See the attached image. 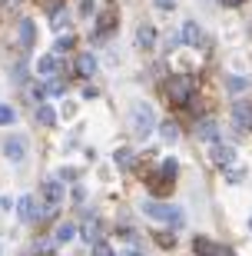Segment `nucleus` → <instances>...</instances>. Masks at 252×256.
Returning a JSON list of instances; mask_svg holds the SVG:
<instances>
[{
	"label": "nucleus",
	"mask_w": 252,
	"mask_h": 256,
	"mask_svg": "<svg viewBox=\"0 0 252 256\" xmlns=\"http://www.w3.org/2000/svg\"><path fill=\"white\" fill-rule=\"evenodd\" d=\"M10 76H13V84H23V80H27V64H13Z\"/></svg>",
	"instance_id": "obj_25"
},
{
	"label": "nucleus",
	"mask_w": 252,
	"mask_h": 256,
	"mask_svg": "<svg viewBox=\"0 0 252 256\" xmlns=\"http://www.w3.org/2000/svg\"><path fill=\"white\" fill-rule=\"evenodd\" d=\"M3 156L10 163H23L27 160V136H7L3 140Z\"/></svg>",
	"instance_id": "obj_4"
},
{
	"label": "nucleus",
	"mask_w": 252,
	"mask_h": 256,
	"mask_svg": "<svg viewBox=\"0 0 252 256\" xmlns=\"http://www.w3.org/2000/svg\"><path fill=\"white\" fill-rule=\"evenodd\" d=\"M249 230H252V220H249Z\"/></svg>",
	"instance_id": "obj_41"
},
{
	"label": "nucleus",
	"mask_w": 252,
	"mask_h": 256,
	"mask_svg": "<svg viewBox=\"0 0 252 256\" xmlns=\"http://www.w3.org/2000/svg\"><path fill=\"white\" fill-rule=\"evenodd\" d=\"M53 246H56V240H50V236H40V240H37V246H33V250H37V253L43 256V253H50Z\"/></svg>",
	"instance_id": "obj_24"
},
{
	"label": "nucleus",
	"mask_w": 252,
	"mask_h": 256,
	"mask_svg": "<svg viewBox=\"0 0 252 256\" xmlns=\"http://www.w3.org/2000/svg\"><path fill=\"white\" fill-rule=\"evenodd\" d=\"M130 256H140V253H130Z\"/></svg>",
	"instance_id": "obj_39"
},
{
	"label": "nucleus",
	"mask_w": 252,
	"mask_h": 256,
	"mask_svg": "<svg viewBox=\"0 0 252 256\" xmlns=\"http://www.w3.org/2000/svg\"><path fill=\"white\" fill-rule=\"evenodd\" d=\"M226 7H236V4H243V0H223Z\"/></svg>",
	"instance_id": "obj_37"
},
{
	"label": "nucleus",
	"mask_w": 252,
	"mask_h": 256,
	"mask_svg": "<svg viewBox=\"0 0 252 256\" xmlns=\"http://www.w3.org/2000/svg\"><path fill=\"white\" fill-rule=\"evenodd\" d=\"M226 256H236V253H226Z\"/></svg>",
	"instance_id": "obj_40"
},
{
	"label": "nucleus",
	"mask_w": 252,
	"mask_h": 256,
	"mask_svg": "<svg viewBox=\"0 0 252 256\" xmlns=\"http://www.w3.org/2000/svg\"><path fill=\"white\" fill-rule=\"evenodd\" d=\"M153 44H156V30H153L150 24H140V27H136V47L150 50Z\"/></svg>",
	"instance_id": "obj_14"
},
{
	"label": "nucleus",
	"mask_w": 252,
	"mask_h": 256,
	"mask_svg": "<svg viewBox=\"0 0 252 256\" xmlns=\"http://www.w3.org/2000/svg\"><path fill=\"white\" fill-rule=\"evenodd\" d=\"M33 40H37V27H33V20H20V24H17V44H20V50H30V47H33Z\"/></svg>",
	"instance_id": "obj_8"
},
{
	"label": "nucleus",
	"mask_w": 252,
	"mask_h": 256,
	"mask_svg": "<svg viewBox=\"0 0 252 256\" xmlns=\"http://www.w3.org/2000/svg\"><path fill=\"white\" fill-rule=\"evenodd\" d=\"M37 70H40V76H50V74H56V57H53V54H47V57H40V60H37Z\"/></svg>",
	"instance_id": "obj_20"
},
{
	"label": "nucleus",
	"mask_w": 252,
	"mask_h": 256,
	"mask_svg": "<svg viewBox=\"0 0 252 256\" xmlns=\"http://www.w3.org/2000/svg\"><path fill=\"white\" fill-rule=\"evenodd\" d=\"M113 27H116V14H113V10H103L100 17H96V37L113 34Z\"/></svg>",
	"instance_id": "obj_13"
},
{
	"label": "nucleus",
	"mask_w": 252,
	"mask_h": 256,
	"mask_svg": "<svg viewBox=\"0 0 252 256\" xmlns=\"http://www.w3.org/2000/svg\"><path fill=\"white\" fill-rule=\"evenodd\" d=\"M13 120H17V110H13V106H7V104H0V126L13 124Z\"/></svg>",
	"instance_id": "obj_23"
},
{
	"label": "nucleus",
	"mask_w": 252,
	"mask_h": 256,
	"mask_svg": "<svg viewBox=\"0 0 252 256\" xmlns=\"http://www.w3.org/2000/svg\"><path fill=\"white\" fill-rule=\"evenodd\" d=\"M130 120H133V130L140 133V136H150L153 130H156V114H153V106L150 104H133L130 110Z\"/></svg>",
	"instance_id": "obj_3"
},
{
	"label": "nucleus",
	"mask_w": 252,
	"mask_h": 256,
	"mask_svg": "<svg viewBox=\"0 0 252 256\" xmlns=\"http://www.w3.org/2000/svg\"><path fill=\"white\" fill-rule=\"evenodd\" d=\"M60 180H76V170H60Z\"/></svg>",
	"instance_id": "obj_36"
},
{
	"label": "nucleus",
	"mask_w": 252,
	"mask_h": 256,
	"mask_svg": "<svg viewBox=\"0 0 252 256\" xmlns=\"http://www.w3.org/2000/svg\"><path fill=\"white\" fill-rule=\"evenodd\" d=\"M56 50L63 54V50H73V37L70 34H60V40H56Z\"/></svg>",
	"instance_id": "obj_28"
},
{
	"label": "nucleus",
	"mask_w": 252,
	"mask_h": 256,
	"mask_svg": "<svg viewBox=\"0 0 252 256\" xmlns=\"http://www.w3.org/2000/svg\"><path fill=\"white\" fill-rule=\"evenodd\" d=\"M173 180L176 176H169V173H146V186H150V193H156V196H166L169 190H173Z\"/></svg>",
	"instance_id": "obj_5"
},
{
	"label": "nucleus",
	"mask_w": 252,
	"mask_h": 256,
	"mask_svg": "<svg viewBox=\"0 0 252 256\" xmlns=\"http://www.w3.org/2000/svg\"><path fill=\"white\" fill-rule=\"evenodd\" d=\"M73 236H76V226H73V223H60V226H56V233H53L56 243H70Z\"/></svg>",
	"instance_id": "obj_18"
},
{
	"label": "nucleus",
	"mask_w": 252,
	"mask_h": 256,
	"mask_svg": "<svg viewBox=\"0 0 252 256\" xmlns=\"http://www.w3.org/2000/svg\"><path fill=\"white\" fill-rule=\"evenodd\" d=\"M233 156H236V150L229 146V143H223V140H213V160L219 163V166H226V163H233Z\"/></svg>",
	"instance_id": "obj_12"
},
{
	"label": "nucleus",
	"mask_w": 252,
	"mask_h": 256,
	"mask_svg": "<svg viewBox=\"0 0 252 256\" xmlns=\"http://www.w3.org/2000/svg\"><path fill=\"white\" fill-rule=\"evenodd\" d=\"M80 94H83V100H93V96H96V86H83Z\"/></svg>",
	"instance_id": "obj_35"
},
{
	"label": "nucleus",
	"mask_w": 252,
	"mask_h": 256,
	"mask_svg": "<svg viewBox=\"0 0 252 256\" xmlns=\"http://www.w3.org/2000/svg\"><path fill=\"white\" fill-rule=\"evenodd\" d=\"M233 124L239 130H252V104L249 100H236L233 104Z\"/></svg>",
	"instance_id": "obj_6"
},
{
	"label": "nucleus",
	"mask_w": 252,
	"mask_h": 256,
	"mask_svg": "<svg viewBox=\"0 0 252 256\" xmlns=\"http://www.w3.org/2000/svg\"><path fill=\"white\" fill-rule=\"evenodd\" d=\"M179 40H183L186 47H199V40H203V30H199L196 20H186V24H183V34H179Z\"/></svg>",
	"instance_id": "obj_10"
},
{
	"label": "nucleus",
	"mask_w": 252,
	"mask_h": 256,
	"mask_svg": "<svg viewBox=\"0 0 252 256\" xmlns=\"http://www.w3.org/2000/svg\"><path fill=\"white\" fill-rule=\"evenodd\" d=\"M100 236H103L100 223H86V226H83V240H86V243H100Z\"/></svg>",
	"instance_id": "obj_21"
},
{
	"label": "nucleus",
	"mask_w": 252,
	"mask_h": 256,
	"mask_svg": "<svg viewBox=\"0 0 252 256\" xmlns=\"http://www.w3.org/2000/svg\"><path fill=\"white\" fill-rule=\"evenodd\" d=\"M37 124L40 126H53L56 124V110H53V106H47V104H40L37 106Z\"/></svg>",
	"instance_id": "obj_17"
},
{
	"label": "nucleus",
	"mask_w": 252,
	"mask_h": 256,
	"mask_svg": "<svg viewBox=\"0 0 252 256\" xmlns=\"http://www.w3.org/2000/svg\"><path fill=\"white\" fill-rule=\"evenodd\" d=\"M193 94H196L193 76H173V80H166V100L173 106H189Z\"/></svg>",
	"instance_id": "obj_2"
},
{
	"label": "nucleus",
	"mask_w": 252,
	"mask_h": 256,
	"mask_svg": "<svg viewBox=\"0 0 252 256\" xmlns=\"http://www.w3.org/2000/svg\"><path fill=\"white\" fill-rule=\"evenodd\" d=\"M156 243L159 246H173V236L169 233H156Z\"/></svg>",
	"instance_id": "obj_32"
},
{
	"label": "nucleus",
	"mask_w": 252,
	"mask_h": 256,
	"mask_svg": "<svg viewBox=\"0 0 252 256\" xmlns=\"http://www.w3.org/2000/svg\"><path fill=\"white\" fill-rule=\"evenodd\" d=\"M249 86H252V80H246V76H226V90H233V94H243Z\"/></svg>",
	"instance_id": "obj_19"
},
{
	"label": "nucleus",
	"mask_w": 252,
	"mask_h": 256,
	"mask_svg": "<svg viewBox=\"0 0 252 256\" xmlns=\"http://www.w3.org/2000/svg\"><path fill=\"white\" fill-rule=\"evenodd\" d=\"M159 170L169 173V176H176V173H179V163L176 160H163V166H159Z\"/></svg>",
	"instance_id": "obj_29"
},
{
	"label": "nucleus",
	"mask_w": 252,
	"mask_h": 256,
	"mask_svg": "<svg viewBox=\"0 0 252 256\" xmlns=\"http://www.w3.org/2000/svg\"><path fill=\"white\" fill-rule=\"evenodd\" d=\"M47 96V84H37L33 86V100H43Z\"/></svg>",
	"instance_id": "obj_31"
},
{
	"label": "nucleus",
	"mask_w": 252,
	"mask_h": 256,
	"mask_svg": "<svg viewBox=\"0 0 252 256\" xmlns=\"http://www.w3.org/2000/svg\"><path fill=\"white\" fill-rule=\"evenodd\" d=\"M113 160L120 163V166H130V163H133V153L126 150V146H120V150H116V156H113Z\"/></svg>",
	"instance_id": "obj_26"
},
{
	"label": "nucleus",
	"mask_w": 252,
	"mask_h": 256,
	"mask_svg": "<svg viewBox=\"0 0 252 256\" xmlns=\"http://www.w3.org/2000/svg\"><path fill=\"white\" fill-rule=\"evenodd\" d=\"M196 133H199V140H206V143L219 140V126H216V120H199Z\"/></svg>",
	"instance_id": "obj_15"
},
{
	"label": "nucleus",
	"mask_w": 252,
	"mask_h": 256,
	"mask_svg": "<svg viewBox=\"0 0 252 256\" xmlns=\"http://www.w3.org/2000/svg\"><path fill=\"white\" fill-rule=\"evenodd\" d=\"M193 250H196L199 256H226V253H229L226 246H219V243H213V240H206V236H196Z\"/></svg>",
	"instance_id": "obj_9"
},
{
	"label": "nucleus",
	"mask_w": 252,
	"mask_h": 256,
	"mask_svg": "<svg viewBox=\"0 0 252 256\" xmlns=\"http://www.w3.org/2000/svg\"><path fill=\"white\" fill-rule=\"evenodd\" d=\"M20 256H33V253H20Z\"/></svg>",
	"instance_id": "obj_38"
},
{
	"label": "nucleus",
	"mask_w": 252,
	"mask_h": 256,
	"mask_svg": "<svg viewBox=\"0 0 252 256\" xmlns=\"http://www.w3.org/2000/svg\"><path fill=\"white\" fill-rule=\"evenodd\" d=\"M40 4H43V7L50 10V14H53V10H60V0H40Z\"/></svg>",
	"instance_id": "obj_34"
},
{
	"label": "nucleus",
	"mask_w": 252,
	"mask_h": 256,
	"mask_svg": "<svg viewBox=\"0 0 252 256\" xmlns=\"http://www.w3.org/2000/svg\"><path fill=\"white\" fill-rule=\"evenodd\" d=\"M140 210L146 213V216L153 220H163V223H169L173 230H183V223H186V216H183V210L179 206H169V203H156V200H143Z\"/></svg>",
	"instance_id": "obj_1"
},
{
	"label": "nucleus",
	"mask_w": 252,
	"mask_h": 256,
	"mask_svg": "<svg viewBox=\"0 0 252 256\" xmlns=\"http://www.w3.org/2000/svg\"><path fill=\"white\" fill-rule=\"evenodd\" d=\"M17 216L23 220V223H33V220H40V206L33 196H20L17 200Z\"/></svg>",
	"instance_id": "obj_7"
},
{
	"label": "nucleus",
	"mask_w": 252,
	"mask_h": 256,
	"mask_svg": "<svg viewBox=\"0 0 252 256\" xmlns=\"http://www.w3.org/2000/svg\"><path fill=\"white\" fill-rule=\"evenodd\" d=\"M156 7L159 10H173V7H176V0H156Z\"/></svg>",
	"instance_id": "obj_33"
},
{
	"label": "nucleus",
	"mask_w": 252,
	"mask_h": 256,
	"mask_svg": "<svg viewBox=\"0 0 252 256\" xmlns=\"http://www.w3.org/2000/svg\"><path fill=\"white\" fill-rule=\"evenodd\" d=\"M93 246H96V256H113V250L106 246V243H103V240H100V243H93Z\"/></svg>",
	"instance_id": "obj_30"
},
{
	"label": "nucleus",
	"mask_w": 252,
	"mask_h": 256,
	"mask_svg": "<svg viewBox=\"0 0 252 256\" xmlns=\"http://www.w3.org/2000/svg\"><path fill=\"white\" fill-rule=\"evenodd\" d=\"M93 70H96L93 54H80V57H76V74L80 76H93Z\"/></svg>",
	"instance_id": "obj_16"
},
{
	"label": "nucleus",
	"mask_w": 252,
	"mask_h": 256,
	"mask_svg": "<svg viewBox=\"0 0 252 256\" xmlns=\"http://www.w3.org/2000/svg\"><path fill=\"white\" fill-rule=\"evenodd\" d=\"M159 130H163V140H166V143H176V140H179V126H176V124H169V120H166Z\"/></svg>",
	"instance_id": "obj_22"
},
{
	"label": "nucleus",
	"mask_w": 252,
	"mask_h": 256,
	"mask_svg": "<svg viewBox=\"0 0 252 256\" xmlns=\"http://www.w3.org/2000/svg\"><path fill=\"white\" fill-rule=\"evenodd\" d=\"M40 193H43V200H47L50 206H56V203L63 200V186H60L56 180H43L40 183Z\"/></svg>",
	"instance_id": "obj_11"
},
{
	"label": "nucleus",
	"mask_w": 252,
	"mask_h": 256,
	"mask_svg": "<svg viewBox=\"0 0 252 256\" xmlns=\"http://www.w3.org/2000/svg\"><path fill=\"white\" fill-rule=\"evenodd\" d=\"M63 90H66V80H50V84H47V96L63 94Z\"/></svg>",
	"instance_id": "obj_27"
}]
</instances>
